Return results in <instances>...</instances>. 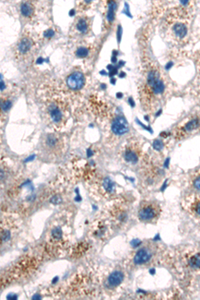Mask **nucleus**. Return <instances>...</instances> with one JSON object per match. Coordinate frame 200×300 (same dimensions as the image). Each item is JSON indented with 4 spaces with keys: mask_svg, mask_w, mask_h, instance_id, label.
Instances as JSON below:
<instances>
[{
    "mask_svg": "<svg viewBox=\"0 0 200 300\" xmlns=\"http://www.w3.org/2000/svg\"><path fill=\"white\" fill-rule=\"evenodd\" d=\"M160 213V208L158 205L152 203L144 204L139 209V217L143 221H151L157 218Z\"/></svg>",
    "mask_w": 200,
    "mask_h": 300,
    "instance_id": "f257e3e1",
    "label": "nucleus"
},
{
    "mask_svg": "<svg viewBox=\"0 0 200 300\" xmlns=\"http://www.w3.org/2000/svg\"><path fill=\"white\" fill-rule=\"evenodd\" d=\"M85 79L83 75L80 72H74L67 78V84L71 90H77L81 89L84 85Z\"/></svg>",
    "mask_w": 200,
    "mask_h": 300,
    "instance_id": "f03ea898",
    "label": "nucleus"
},
{
    "mask_svg": "<svg viewBox=\"0 0 200 300\" xmlns=\"http://www.w3.org/2000/svg\"><path fill=\"white\" fill-rule=\"evenodd\" d=\"M111 129L116 135L122 136L125 134L129 130L127 121L122 117H118L116 118L111 125Z\"/></svg>",
    "mask_w": 200,
    "mask_h": 300,
    "instance_id": "7ed1b4c3",
    "label": "nucleus"
},
{
    "mask_svg": "<svg viewBox=\"0 0 200 300\" xmlns=\"http://www.w3.org/2000/svg\"><path fill=\"white\" fill-rule=\"evenodd\" d=\"M49 113L51 120L53 121L54 123L58 124L61 122L63 115L62 109L60 108L58 105H55L54 103L50 105Z\"/></svg>",
    "mask_w": 200,
    "mask_h": 300,
    "instance_id": "20e7f679",
    "label": "nucleus"
},
{
    "mask_svg": "<svg viewBox=\"0 0 200 300\" xmlns=\"http://www.w3.org/2000/svg\"><path fill=\"white\" fill-rule=\"evenodd\" d=\"M33 47V43L29 38H23L20 39L18 46V50L20 54H26L29 53Z\"/></svg>",
    "mask_w": 200,
    "mask_h": 300,
    "instance_id": "39448f33",
    "label": "nucleus"
},
{
    "mask_svg": "<svg viewBox=\"0 0 200 300\" xmlns=\"http://www.w3.org/2000/svg\"><path fill=\"white\" fill-rule=\"evenodd\" d=\"M151 258V253L146 249L139 250L135 254L134 261L136 264H142L150 260Z\"/></svg>",
    "mask_w": 200,
    "mask_h": 300,
    "instance_id": "423d86ee",
    "label": "nucleus"
},
{
    "mask_svg": "<svg viewBox=\"0 0 200 300\" xmlns=\"http://www.w3.org/2000/svg\"><path fill=\"white\" fill-rule=\"evenodd\" d=\"M200 127V119L199 118H193L190 120L189 121L184 125V126L182 128L180 132L182 134L191 132L195 129H198Z\"/></svg>",
    "mask_w": 200,
    "mask_h": 300,
    "instance_id": "0eeeda50",
    "label": "nucleus"
},
{
    "mask_svg": "<svg viewBox=\"0 0 200 300\" xmlns=\"http://www.w3.org/2000/svg\"><path fill=\"white\" fill-rule=\"evenodd\" d=\"M123 279V274L120 271H116L110 275L108 278V282L112 286H118L122 282Z\"/></svg>",
    "mask_w": 200,
    "mask_h": 300,
    "instance_id": "6e6552de",
    "label": "nucleus"
},
{
    "mask_svg": "<svg viewBox=\"0 0 200 300\" xmlns=\"http://www.w3.org/2000/svg\"><path fill=\"white\" fill-rule=\"evenodd\" d=\"M124 158L126 161L131 164H135L138 160V155L135 149L131 148H127L124 154Z\"/></svg>",
    "mask_w": 200,
    "mask_h": 300,
    "instance_id": "1a4fd4ad",
    "label": "nucleus"
},
{
    "mask_svg": "<svg viewBox=\"0 0 200 300\" xmlns=\"http://www.w3.org/2000/svg\"><path fill=\"white\" fill-rule=\"evenodd\" d=\"M174 31L178 38H183L187 34V29L183 23H178L174 26Z\"/></svg>",
    "mask_w": 200,
    "mask_h": 300,
    "instance_id": "9d476101",
    "label": "nucleus"
},
{
    "mask_svg": "<svg viewBox=\"0 0 200 300\" xmlns=\"http://www.w3.org/2000/svg\"><path fill=\"white\" fill-rule=\"evenodd\" d=\"M150 88L151 89V91L153 94L158 95L163 93V91H164V89H165V85H164L163 82L162 80H160L158 78L154 82V83L150 87Z\"/></svg>",
    "mask_w": 200,
    "mask_h": 300,
    "instance_id": "9b49d317",
    "label": "nucleus"
},
{
    "mask_svg": "<svg viewBox=\"0 0 200 300\" xmlns=\"http://www.w3.org/2000/svg\"><path fill=\"white\" fill-rule=\"evenodd\" d=\"M21 11L25 17H30L33 14L34 7L29 2L23 3L21 6Z\"/></svg>",
    "mask_w": 200,
    "mask_h": 300,
    "instance_id": "f8f14e48",
    "label": "nucleus"
},
{
    "mask_svg": "<svg viewBox=\"0 0 200 300\" xmlns=\"http://www.w3.org/2000/svg\"><path fill=\"white\" fill-rule=\"evenodd\" d=\"M190 266L194 268H200V254H196L190 259Z\"/></svg>",
    "mask_w": 200,
    "mask_h": 300,
    "instance_id": "ddd939ff",
    "label": "nucleus"
},
{
    "mask_svg": "<svg viewBox=\"0 0 200 300\" xmlns=\"http://www.w3.org/2000/svg\"><path fill=\"white\" fill-rule=\"evenodd\" d=\"M103 185L104 187V189H105L107 192L110 193L113 191L114 184L113 183V181H112L110 179V178H108V177L105 178V180H104V181H103Z\"/></svg>",
    "mask_w": 200,
    "mask_h": 300,
    "instance_id": "4468645a",
    "label": "nucleus"
},
{
    "mask_svg": "<svg viewBox=\"0 0 200 300\" xmlns=\"http://www.w3.org/2000/svg\"><path fill=\"white\" fill-rule=\"evenodd\" d=\"M77 28L79 31L82 32V33L86 32L87 30V23L86 20L83 19L79 20V22L77 23Z\"/></svg>",
    "mask_w": 200,
    "mask_h": 300,
    "instance_id": "2eb2a0df",
    "label": "nucleus"
},
{
    "mask_svg": "<svg viewBox=\"0 0 200 300\" xmlns=\"http://www.w3.org/2000/svg\"><path fill=\"white\" fill-rule=\"evenodd\" d=\"M115 6V4L114 2H110V7H109V11L107 14V18L108 20L110 22H112L114 19V7Z\"/></svg>",
    "mask_w": 200,
    "mask_h": 300,
    "instance_id": "dca6fc26",
    "label": "nucleus"
},
{
    "mask_svg": "<svg viewBox=\"0 0 200 300\" xmlns=\"http://www.w3.org/2000/svg\"><path fill=\"white\" fill-rule=\"evenodd\" d=\"M76 54L80 58H84L88 54V50L86 47H79L76 51Z\"/></svg>",
    "mask_w": 200,
    "mask_h": 300,
    "instance_id": "f3484780",
    "label": "nucleus"
},
{
    "mask_svg": "<svg viewBox=\"0 0 200 300\" xmlns=\"http://www.w3.org/2000/svg\"><path fill=\"white\" fill-rule=\"evenodd\" d=\"M51 235L55 239H60L62 236V229L59 228H56L51 231Z\"/></svg>",
    "mask_w": 200,
    "mask_h": 300,
    "instance_id": "a211bd4d",
    "label": "nucleus"
},
{
    "mask_svg": "<svg viewBox=\"0 0 200 300\" xmlns=\"http://www.w3.org/2000/svg\"><path fill=\"white\" fill-rule=\"evenodd\" d=\"M153 147L155 149L160 151V150H162L163 148V141L160 140H155L153 143Z\"/></svg>",
    "mask_w": 200,
    "mask_h": 300,
    "instance_id": "6ab92c4d",
    "label": "nucleus"
},
{
    "mask_svg": "<svg viewBox=\"0 0 200 300\" xmlns=\"http://www.w3.org/2000/svg\"><path fill=\"white\" fill-rule=\"evenodd\" d=\"M11 105L12 103L11 102V101L6 99L5 101H3V102L2 103V109L4 111H6L8 110V109H10Z\"/></svg>",
    "mask_w": 200,
    "mask_h": 300,
    "instance_id": "aec40b11",
    "label": "nucleus"
},
{
    "mask_svg": "<svg viewBox=\"0 0 200 300\" xmlns=\"http://www.w3.org/2000/svg\"><path fill=\"white\" fill-rule=\"evenodd\" d=\"M51 203H52L53 204H61L62 201V197L59 196H55L54 197H53L50 200Z\"/></svg>",
    "mask_w": 200,
    "mask_h": 300,
    "instance_id": "412c9836",
    "label": "nucleus"
},
{
    "mask_svg": "<svg viewBox=\"0 0 200 300\" xmlns=\"http://www.w3.org/2000/svg\"><path fill=\"white\" fill-rule=\"evenodd\" d=\"M194 210L195 212V213L198 215L199 216H200V201H197L195 204L194 205Z\"/></svg>",
    "mask_w": 200,
    "mask_h": 300,
    "instance_id": "4be33fe9",
    "label": "nucleus"
},
{
    "mask_svg": "<svg viewBox=\"0 0 200 300\" xmlns=\"http://www.w3.org/2000/svg\"><path fill=\"white\" fill-rule=\"evenodd\" d=\"M141 243H142L141 241L139 240H133L131 241V245L133 246L134 248H135V247H138L141 244Z\"/></svg>",
    "mask_w": 200,
    "mask_h": 300,
    "instance_id": "5701e85b",
    "label": "nucleus"
},
{
    "mask_svg": "<svg viewBox=\"0 0 200 300\" xmlns=\"http://www.w3.org/2000/svg\"><path fill=\"white\" fill-rule=\"evenodd\" d=\"M54 34V32L51 30H47V31H46L45 36L46 38H50V37H51V36H53Z\"/></svg>",
    "mask_w": 200,
    "mask_h": 300,
    "instance_id": "b1692460",
    "label": "nucleus"
},
{
    "mask_svg": "<svg viewBox=\"0 0 200 300\" xmlns=\"http://www.w3.org/2000/svg\"><path fill=\"white\" fill-rule=\"evenodd\" d=\"M194 185L196 188L198 189H200V177L197 178V179L195 180Z\"/></svg>",
    "mask_w": 200,
    "mask_h": 300,
    "instance_id": "393cba45",
    "label": "nucleus"
},
{
    "mask_svg": "<svg viewBox=\"0 0 200 300\" xmlns=\"http://www.w3.org/2000/svg\"><path fill=\"white\" fill-rule=\"evenodd\" d=\"M9 238H10V232H7V231H6V232H4V233L3 234L2 239H3V240L7 241Z\"/></svg>",
    "mask_w": 200,
    "mask_h": 300,
    "instance_id": "a878e982",
    "label": "nucleus"
},
{
    "mask_svg": "<svg viewBox=\"0 0 200 300\" xmlns=\"http://www.w3.org/2000/svg\"><path fill=\"white\" fill-rule=\"evenodd\" d=\"M173 64H174V63H173V62H169V63H167V65H166V70H170V68H171L172 66H173Z\"/></svg>",
    "mask_w": 200,
    "mask_h": 300,
    "instance_id": "bb28decb",
    "label": "nucleus"
},
{
    "mask_svg": "<svg viewBox=\"0 0 200 300\" xmlns=\"http://www.w3.org/2000/svg\"><path fill=\"white\" fill-rule=\"evenodd\" d=\"M7 299H17V296H16V295H14L10 294V295H8V296H7Z\"/></svg>",
    "mask_w": 200,
    "mask_h": 300,
    "instance_id": "cd10ccee",
    "label": "nucleus"
},
{
    "mask_svg": "<svg viewBox=\"0 0 200 300\" xmlns=\"http://www.w3.org/2000/svg\"><path fill=\"white\" fill-rule=\"evenodd\" d=\"M33 299H41V297H40V295H38V294H36L33 297V298H32Z\"/></svg>",
    "mask_w": 200,
    "mask_h": 300,
    "instance_id": "c85d7f7f",
    "label": "nucleus"
},
{
    "mask_svg": "<svg viewBox=\"0 0 200 300\" xmlns=\"http://www.w3.org/2000/svg\"><path fill=\"white\" fill-rule=\"evenodd\" d=\"M34 156H31V157H29L27 160H26V161H27L28 160H34Z\"/></svg>",
    "mask_w": 200,
    "mask_h": 300,
    "instance_id": "c756f323",
    "label": "nucleus"
}]
</instances>
